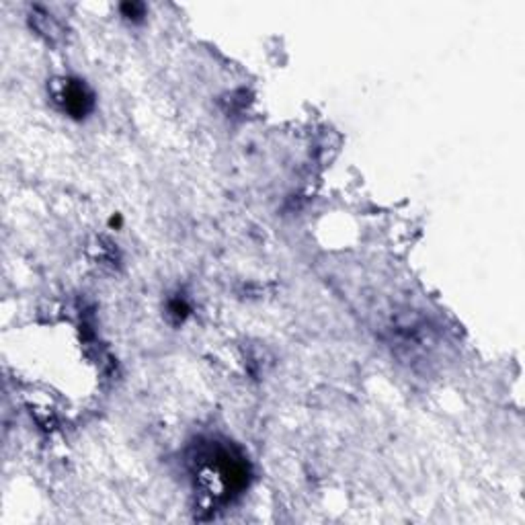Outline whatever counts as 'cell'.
I'll list each match as a JSON object with an SVG mask.
<instances>
[{"label": "cell", "mask_w": 525, "mask_h": 525, "mask_svg": "<svg viewBox=\"0 0 525 525\" xmlns=\"http://www.w3.org/2000/svg\"><path fill=\"white\" fill-rule=\"evenodd\" d=\"M51 96L53 103L62 109L72 120H84L95 109V95L89 89V84L80 78H56L51 84Z\"/></svg>", "instance_id": "obj_2"}, {"label": "cell", "mask_w": 525, "mask_h": 525, "mask_svg": "<svg viewBox=\"0 0 525 525\" xmlns=\"http://www.w3.org/2000/svg\"><path fill=\"white\" fill-rule=\"evenodd\" d=\"M193 464L199 486L215 499H230L232 495H239L246 488L251 478L246 457L230 443L208 441L205 445H199L197 454L193 455Z\"/></svg>", "instance_id": "obj_1"}, {"label": "cell", "mask_w": 525, "mask_h": 525, "mask_svg": "<svg viewBox=\"0 0 525 525\" xmlns=\"http://www.w3.org/2000/svg\"><path fill=\"white\" fill-rule=\"evenodd\" d=\"M31 23H33V27L42 33V35H46L48 37L49 42H56L62 33V29H60V23L51 17V15H48L46 11H42V8H35L33 13H31Z\"/></svg>", "instance_id": "obj_3"}, {"label": "cell", "mask_w": 525, "mask_h": 525, "mask_svg": "<svg viewBox=\"0 0 525 525\" xmlns=\"http://www.w3.org/2000/svg\"><path fill=\"white\" fill-rule=\"evenodd\" d=\"M120 11L127 21L136 23V21H142V17L146 15V4L144 2H123Z\"/></svg>", "instance_id": "obj_4"}, {"label": "cell", "mask_w": 525, "mask_h": 525, "mask_svg": "<svg viewBox=\"0 0 525 525\" xmlns=\"http://www.w3.org/2000/svg\"><path fill=\"white\" fill-rule=\"evenodd\" d=\"M189 314V304L183 300V298H175L168 302V316L175 320V322H183Z\"/></svg>", "instance_id": "obj_5"}]
</instances>
